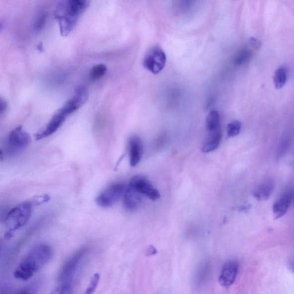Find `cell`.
Here are the masks:
<instances>
[{"label":"cell","mask_w":294,"mask_h":294,"mask_svg":"<svg viewBox=\"0 0 294 294\" xmlns=\"http://www.w3.org/2000/svg\"><path fill=\"white\" fill-rule=\"evenodd\" d=\"M89 4L90 2L87 0H66L58 3L54 14L62 36L70 34Z\"/></svg>","instance_id":"1"},{"label":"cell","mask_w":294,"mask_h":294,"mask_svg":"<svg viewBox=\"0 0 294 294\" xmlns=\"http://www.w3.org/2000/svg\"><path fill=\"white\" fill-rule=\"evenodd\" d=\"M53 251L49 245H37L29 251L14 272V276L22 281H28L41 267L49 261Z\"/></svg>","instance_id":"2"},{"label":"cell","mask_w":294,"mask_h":294,"mask_svg":"<svg viewBox=\"0 0 294 294\" xmlns=\"http://www.w3.org/2000/svg\"><path fill=\"white\" fill-rule=\"evenodd\" d=\"M31 213L32 203L29 202L21 203L9 210L5 222L10 231H14L27 224Z\"/></svg>","instance_id":"3"},{"label":"cell","mask_w":294,"mask_h":294,"mask_svg":"<svg viewBox=\"0 0 294 294\" xmlns=\"http://www.w3.org/2000/svg\"><path fill=\"white\" fill-rule=\"evenodd\" d=\"M127 186L122 182H116L110 185L99 194L96 199L100 207H109L123 197Z\"/></svg>","instance_id":"4"},{"label":"cell","mask_w":294,"mask_h":294,"mask_svg":"<svg viewBox=\"0 0 294 294\" xmlns=\"http://www.w3.org/2000/svg\"><path fill=\"white\" fill-rule=\"evenodd\" d=\"M167 57L165 51L158 46L152 47L144 56L143 66L154 74L161 73L166 64Z\"/></svg>","instance_id":"5"},{"label":"cell","mask_w":294,"mask_h":294,"mask_svg":"<svg viewBox=\"0 0 294 294\" xmlns=\"http://www.w3.org/2000/svg\"><path fill=\"white\" fill-rule=\"evenodd\" d=\"M30 142V136L18 126L9 134L6 152L8 155L17 153L28 147Z\"/></svg>","instance_id":"6"},{"label":"cell","mask_w":294,"mask_h":294,"mask_svg":"<svg viewBox=\"0 0 294 294\" xmlns=\"http://www.w3.org/2000/svg\"><path fill=\"white\" fill-rule=\"evenodd\" d=\"M142 196L152 200H156L161 197V194L151 183L148 179L141 175L134 176L130 181L129 185Z\"/></svg>","instance_id":"7"},{"label":"cell","mask_w":294,"mask_h":294,"mask_svg":"<svg viewBox=\"0 0 294 294\" xmlns=\"http://www.w3.org/2000/svg\"><path fill=\"white\" fill-rule=\"evenodd\" d=\"M88 249L83 248L78 251L75 254L73 255L70 259L65 262L59 272L58 276L59 280L61 282H65L68 280L75 272L78 264L83 259L84 256L87 254Z\"/></svg>","instance_id":"8"},{"label":"cell","mask_w":294,"mask_h":294,"mask_svg":"<svg viewBox=\"0 0 294 294\" xmlns=\"http://www.w3.org/2000/svg\"><path fill=\"white\" fill-rule=\"evenodd\" d=\"M239 269V264L236 260L225 263L219 277V284L225 288H230L235 282Z\"/></svg>","instance_id":"9"},{"label":"cell","mask_w":294,"mask_h":294,"mask_svg":"<svg viewBox=\"0 0 294 294\" xmlns=\"http://www.w3.org/2000/svg\"><path fill=\"white\" fill-rule=\"evenodd\" d=\"M294 198L293 189H289L282 194L273 205V213L276 219L281 218L288 212Z\"/></svg>","instance_id":"10"},{"label":"cell","mask_w":294,"mask_h":294,"mask_svg":"<svg viewBox=\"0 0 294 294\" xmlns=\"http://www.w3.org/2000/svg\"><path fill=\"white\" fill-rule=\"evenodd\" d=\"M66 118V117L58 110L52 117L46 127L37 134L36 139H43L53 135L64 123Z\"/></svg>","instance_id":"11"},{"label":"cell","mask_w":294,"mask_h":294,"mask_svg":"<svg viewBox=\"0 0 294 294\" xmlns=\"http://www.w3.org/2000/svg\"><path fill=\"white\" fill-rule=\"evenodd\" d=\"M130 165L135 167L141 161L143 152L142 141L137 136L130 137L128 141Z\"/></svg>","instance_id":"12"},{"label":"cell","mask_w":294,"mask_h":294,"mask_svg":"<svg viewBox=\"0 0 294 294\" xmlns=\"http://www.w3.org/2000/svg\"><path fill=\"white\" fill-rule=\"evenodd\" d=\"M274 188V182L272 180H267L257 186L252 191V195L259 201H264L269 199Z\"/></svg>","instance_id":"13"},{"label":"cell","mask_w":294,"mask_h":294,"mask_svg":"<svg viewBox=\"0 0 294 294\" xmlns=\"http://www.w3.org/2000/svg\"><path fill=\"white\" fill-rule=\"evenodd\" d=\"M123 197L124 206L129 210L136 209L140 206L143 198L141 194L129 186L126 188Z\"/></svg>","instance_id":"14"},{"label":"cell","mask_w":294,"mask_h":294,"mask_svg":"<svg viewBox=\"0 0 294 294\" xmlns=\"http://www.w3.org/2000/svg\"><path fill=\"white\" fill-rule=\"evenodd\" d=\"M211 133L210 138L207 143L204 144L202 148L203 153H209V152L217 150L220 145L222 139V134L220 131L218 129Z\"/></svg>","instance_id":"15"},{"label":"cell","mask_w":294,"mask_h":294,"mask_svg":"<svg viewBox=\"0 0 294 294\" xmlns=\"http://www.w3.org/2000/svg\"><path fill=\"white\" fill-rule=\"evenodd\" d=\"M273 80L277 89H280L284 87L288 80V70L286 67H279L275 72Z\"/></svg>","instance_id":"16"},{"label":"cell","mask_w":294,"mask_h":294,"mask_svg":"<svg viewBox=\"0 0 294 294\" xmlns=\"http://www.w3.org/2000/svg\"><path fill=\"white\" fill-rule=\"evenodd\" d=\"M219 124V114L217 110L210 111L206 120V128L208 131L212 132L218 129Z\"/></svg>","instance_id":"17"},{"label":"cell","mask_w":294,"mask_h":294,"mask_svg":"<svg viewBox=\"0 0 294 294\" xmlns=\"http://www.w3.org/2000/svg\"><path fill=\"white\" fill-rule=\"evenodd\" d=\"M252 57V51L248 48H245L242 49L234 56V63L236 65H243L247 63Z\"/></svg>","instance_id":"18"},{"label":"cell","mask_w":294,"mask_h":294,"mask_svg":"<svg viewBox=\"0 0 294 294\" xmlns=\"http://www.w3.org/2000/svg\"><path fill=\"white\" fill-rule=\"evenodd\" d=\"M107 72V67L104 64H98L93 67L90 72L91 79L98 81L105 76Z\"/></svg>","instance_id":"19"},{"label":"cell","mask_w":294,"mask_h":294,"mask_svg":"<svg viewBox=\"0 0 294 294\" xmlns=\"http://www.w3.org/2000/svg\"><path fill=\"white\" fill-rule=\"evenodd\" d=\"M47 19V13L45 10H40L36 14L34 28L36 32H40L45 26Z\"/></svg>","instance_id":"20"},{"label":"cell","mask_w":294,"mask_h":294,"mask_svg":"<svg viewBox=\"0 0 294 294\" xmlns=\"http://www.w3.org/2000/svg\"><path fill=\"white\" fill-rule=\"evenodd\" d=\"M290 146V138L288 135L284 136L279 142L277 152V157L281 158L288 151Z\"/></svg>","instance_id":"21"},{"label":"cell","mask_w":294,"mask_h":294,"mask_svg":"<svg viewBox=\"0 0 294 294\" xmlns=\"http://www.w3.org/2000/svg\"><path fill=\"white\" fill-rule=\"evenodd\" d=\"M242 124L239 121H233L230 122L227 126V135L229 137L237 136L240 132Z\"/></svg>","instance_id":"22"},{"label":"cell","mask_w":294,"mask_h":294,"mask_svg":"<svg viewBox=\"0 0 294 294\" xmlns=\"http://www.w3.org/2000/svg\"><path fill=\"white\" fill-rule=\"evenodd\" d=\"M100 279V275L98 273L95 274L93 275L91 279L90 284L84 294H94L95 290L98 287Z\"/></svg>","instance_id":"23"},{"label":"cell","mask_w":294,"mask_h":294,"mask_svg":"<svg viewBox=\"0 0 294 294\" xmlns=\"http://www.w3.org/2000/svg\"><path fill=\"white\" fill-rule=\"evenodd\" d=\"M72 287L69 284H63L59 286L51 294H72Z\"/></svg>","instance_id":"24"},{"label":"cell","mask_w":294,"mask_h":294,"mask_svg":"<svg viewBox=\"0 0 294 294\" xmlns=\"http://www.w3.org/2000/svg\"><path fill=\"white\" fill-rule=\"evenodd\" d=\"M166 144V137L165 135H161L156 140L154 143V148L156 150H159L162 149Z\"/></svg>","instance_id":"25"},{"label":"cell","mask_w":294,"mask_h":294,"mask_svg":"<svg viewBox=\"0 0 294 294\" xmlns=\"http://www.w3.org/2000/svg\"><path fill=\"white\" fill-rule=\"evenodd\" d=\"M8 107V103L4 99L0 98V115L2 114Z\"/></svg>","instance_id":"26"},{"label":"cell","mask_w":294,"mask_h":294,"mask_svg":"<svg viewBox=\"0 0 294 294\" xmlns=\"http://www.w3.org/2000/svg\"><path fill=\"white\" fill-rule=\"evenodd\" d=\"M156 253H157V251L154 247L150 246L147 249V254L148 256L155 255Z\"/></svg>","instance_id":"27"},{"label":"cell","mask_w":294,"mask_h":294,"mask_svg":"<svg viewBox=\"0 0 294 294\" xmlns=\"http://www.w3.org/2000/svg\"><path fill=\"white\" fill-rule=\"evenodd\" d=\"M4 157H5V154L4 152H3V151L1 150V149H0V160H1V161H2V160L4 159Z\"/></svg>","instance_id":"28"},{"label":"cell","mask_w":294,"mask_h":294,"mask_svg":"<svg viewBox=\"0 0 294 294\" xmlns=\"http://www.w3.org/2000/svg\"><path fill=\"white\" fill-rule=\"evenodd\" d=\"M18 294H28V293L27 291H25L24 290V291H22Z\"/></svg>","instance_id":"29"},{"label":"cell","mask_w":294,"mask_h":294,"mask_svg":"<svg viewBox=\"0 0 294 294\" xmlns=\"http://www.w3.org/2000/svg\"><path fill=\"white\" fill-rule=\"evenodd\" d=\"M2 27V23H1V22H0V31H1Z\"/></svg>","instance_id":"30"}]
</instances>
